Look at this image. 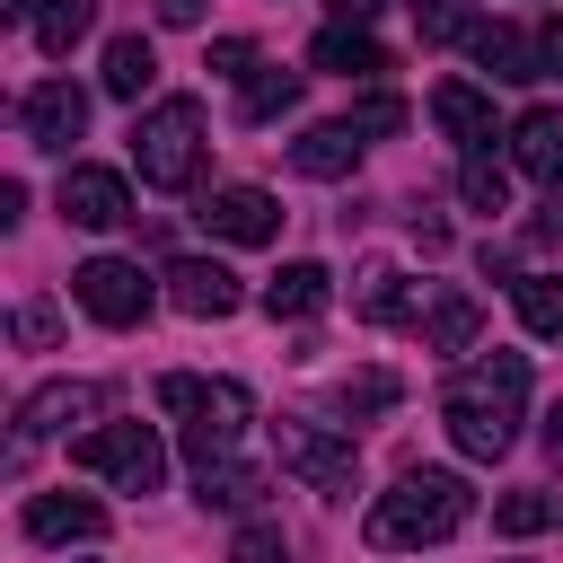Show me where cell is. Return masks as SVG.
<instances>
[{"label": "cell", "mask_w": 563, "mask_h": 563, "mask_svg": "<svg viewBox=\"0 0 563 563\" xmlns=\"http://www.w3.org/2000/svg\"><path fill=\"white\" fill-rule=\"evenodd\" d=\"M466 510H475L466 475H449V466H405V475H396V484L369 501L361 545H369V554H413V545L457 537V528H466Z\"/></svg>", "instance_id": "obj_1"}, {"label": "cell", "mask_w": 563, "mask_h": 563, "mask_svg": "<svg viewBox=\"0 0 563 563\" xmlns=\"http://www.w3.org/2000/svg\"><path fill=\"white\" fill-rule=\"evenodd\" d=\"M519 405H528V361H519V352H484V361H466V369L449 378L440 422H449V440H457L466 457L493 466V457L519 440Z\"/></svg>", "instance_id": "obj_2"}, {"label": "cell", "mask_w": 563, "mask_h": 563, "mask_svg": "<svg viewBox=\"0 0 563 563\" xmlns=\"http://www.w3.org/2000/svg\"><path fill=\"white\" fill-rule=\"evenodd\" d=\"M158 405L185 413V449H194V466H220V457L238 449L246 413H255L238 378H194V369H167V378H158Z\"/></svg>", "instance_id": "obj_3"}, {"label": "cell", "mask_w": 563, "mask_h": 563, "mask_svg": "<svg viewBox=\"0 0 563 563\" xmlns=\"http://www.w3.org/2000/svg\"><path fill=\"white\" fill-rule=\"evenodd\" d=\"M132 167H141V185L185 194V185L202 176V106H194V97H158V106L132 123Z\"/></svg>", "instance_id": "obj_4"}, {"label": "cell", "mask_w": 563, "mask_h": 563, "mask_svg": "<svg viewBox=\"0 0 563 563\" xmlns=\"http://www.w3.org/2000/svg\"><path fill=\"white\" fill-rule=\"evenodd\" d=\"M70 466H88V475H106V484H123V493H158V484H167V449H158L150 422L79 431V440H70Z\"/></svg>", "instance_id": "obj_5"}, {"label": "cell", "mask_w": 563, "mask_h": 563, "mask_svg": "<svg viewBox=\"0 0 563 563\" xmlns=\"http://www.w3.org/2000/svg\"><path fill=\"white\" fill-rule=\"evenodd\" d=\"M273 449H282V466H290L308 493H352V475H361V449H352L343 431L308 422V413H282V422H273Z\"/></svg>", "instance_id": "obj_6"}, {"label": "cell", "mask_w": 563, "mask_h": 563, "mask_svg": "<svg viewBox=\"0 0 563 563\" xmlns=\"http://www.w3.org/2000/svg\"><path fill=\"white\" fill-rule=\"evenodd\" d=\"M70 290H79V308L97 317V325H141L150 317V273L141 264H123V255H88L79 273H70Z\"/></svg>", "instance_id": "obj_7"}, {"label": "cell", "mask_w": 563, "mask_h": 563, "mask_svg": "<svg viewBox=\"0 0 563 563\" xmlns=\"http://www.w3.org/2000/svg\"><path fill=\"white\" fill-rule=\"evenodd\" d=\"M194 220H202L211 238H229V246H273V238H282V202H273L264 185H211Z\"/></svg>", "instance_id": "obj_8"}, {"label": "cell", "mask_w": 563, "mask_h": 563, "mask_svg": "<svg viewBox=\"0 0 563 563\" xmlns=\"http://www.w3.org/2000/svg\"><path fill=\"white\" fill-rule=\"evenodd\" d=\"M114 405V387H88V378H53V387H35L26 405H18V457L44 440V431H70V422H97Z\"/></svg>", "instance_id": "obj_9"}, {"label": "cell", "mask_w": 563, "mask_h": 563, "mask_svg": "<svg viewBox=\"0 0 563 563\" xmlns=\"http://www.w3.org/2000/svg\"><path fill=\"white\" fill-rule=\"evenodd\" d=\"M431 123H440V132H449L466 158H484V150L501 141V123H493V97H484V88H466V79H440V88H431Z\"/></svg>", "instance_id": "obj_10"}, {"label": "cell", "mask_w": 563, "mask_h": 563, "mask_svg": "<svg viewBox=\"0 0 563 563\" xmlns=\"http://www.w3.org/2000/svg\"><path fill=\"white\" fill-rule=\"evenodd\" d=\"M62 220H70V229H123V220H132L123 176H114V167H70V176H62Z\"/></svg>", "instance_id": "obj_11"}, {"label": "cell", "mask_w": 563, "mask_h": 563, "mask_svg": "<svg viewBox=\"0 0 563 563\" xmlns=\"http://www.w3.org/2000/svg\"><path fill=\"white\" fill-rule=\"evenodd\" d=\"M18 123H26V141H35V150H70V141H79V123H88V97H79L70 79H44V88H26Z\"/></svg>", "instance_id": "obj_12"}, {"label": "cell", "mask_w": 563, "mask_h": 563, "mask_svg": "<svg viewBox=\"0 0 563 563\" xmlns=\"http://www.w3.org/2000/svg\"><path fill=\"white\" fill-rule=\"evenodd\" d=\"M167 299H176L185 317H229V308H238V273L211 264V255H176V264H167Z\"/></svg>", "instance_id": "obj_13"}, {"label": "cell", "mask_w": 563, "mask_h": 563, "mask_svg": "<svg viewBox=\"0 0 563 563\" xmlns=\"http://www.w3.org/2000/svg\"><path fill=\"white\" fill-rule=\"evenodd\" d=\"M26 537L35 545H88V537H106V510L88 493H35L26 501Z\"/></svg>", "instance_id": "obj_14"}, {"label": "cell", "mask_w": 563, "mask_h": 563, "mask_svg": "<svg viewBox=\"0 0 563 563\" xmlns=\"http://www.w3.org/2000/svg\"><path fill=\"white\" fill-rule=\"evenodd\" d=\"M510 158L537 176V185H563V106H528L510 123Z\"/></svg>", "instance_id": "obj_15"}, {"label": "cell", "mask_w": 563, "mask_h": 563, "mask_svg": "<svg viewBox=\"0 0 563 563\" xmlns=\"http://www.w3.org/2000/svg\"><path fill=\"white\" fill-rule=\"evenodd\" d=\"M325 299H334V273H325V264H282V273L264 282V317H273V325H299V317H317Z\"/></svg>", "instance_id": "obj_16"}, {"label": "cell", "mask_w": 563, "mask_h": 563, "mask_svg": "<svg viewBox=\"0 0 563 563\" xmlns=\"http://www.w3.org/2000/svg\"><path fill=\"white\" fill-rule=\"evenodd\" d=\"M308 62H317V70H334V79H369V70H387L378 35H369V26H352V18H334V26L308 44Z\"/></svg>", "instance_id": "obj_17"}, {"label": "cell", "mask_w": 563, "mask_h": 563, "mask_svg": "<svg viewBox=\"0 0 563 563\" xmlns=\"http://www.w3.org/2000/svg\"><path fill=\"white\" fill-rule=\"evenodd\" d=\"M290 167L334 185V176H352V167H361V132H352V123H317L308 141H290Z\"/></svg>", "instance_id": "obj_18"}, {"label": "cell", "mask_w": 563, "mask_h": 563, "mask_svg": "<svg viewBox=\"0 0 563 563\" xmlns=\"http://www.w3.org/2000/svg\"><path fill=\"white\" fill-rule=\"evenodd\" d=\"M475 334H484V308H475L466 290H440V299L422 308V343H431V352H475Z\"/></svg>", "instance_id": "obj_19"}, {"label": "cell", "mask_w": 563, "mask_h": 563, "mask_svg": "<svg viewBox=\"0 0 563 563\" xmlns=\"http://www.w3.org/2000/svg\"><path fill=\"white\" fill-rule=\"evenodd\" d=\"M475 62L493 79H545V53L519 35V26H475Z\"/></svg>", "instance_id": "obj_20"}, {"label": "cell", "mask_w": 563, "mask_h": 563, "mask_svg": "<svg viewBox=\"0 0 563 563\" xmlns=\"http://www.w3.org/2000/svg\"><path fill=\"white\" fill-rule=\"evenodd\" d=\"M563 528V493H501L493 501V537H545Z\"/></svg>", "instance_id": "obj_21"}, {"label": "cell", "mask_w": 563, "mask_h": 563, "mask_svg": "<svg viewBox=\"0 0 563 563\" xmlns=\"http://www.w3.org/2000/svg\"><path fill=\"white\" fill-rule=\"evenodd\" d=\"M510 299H519V325L528 334H545V343L563 334V273H519Z\"/></svg>", "instance_id": "obj_22"}, {"label": "cell", "mask_w": 563, "mask_h": 563, "mask_svg": "<svg viewBox=\"0 0 563 563\" xmlns=\"http://www.w3.org/2000/svg\"><path fill=\"white\" fill-rule=\"evenodd\" d=\"M150 79H158V53H150L141 35H114V44H106V97H141Z\"/></svg>", "instance_id": "obj_23"}, {"label": "cell", "mask_w": 563, "mask_h": 563, "mask_svg": "<svg viewBox=\"0 0 563 563\" xmlns=\"http://www.w3.org/2000/svg\"><path fill=\"white\" fill-rule=\"evenodd\" d=\"M194 475H202V501H220V510H255V501L273 493L264 466H229V457H220V466H194Z\"/></svg>", "instance_id": "obj_24"}, {"label": "cell", "mask_w": 563, "mask_h": 563, "mask_svg": "<svg viewBox=\"0 0 563 563\" xmlns=\"http://www.w3.org/2000/svg\"><path fill=\"white\" fill-rule=\"evenodd\" d=\"M88 26H97V0H44V9H35V44H44L53 62H62Z\"/></svg>", "instance_id": "obj_25"}, {"label": "cell", "mask_w": 563, "mask_h": 563, "mask_svg": "<svg viewBox=\"0 0 563 563\" xmlns=\"http://www.w3.org/2000/svg\"><path fill=\"white\" fill-rule=\"evenodd\" d=\"M290 106H299V70H255L246 97H238V123H273V114H290Z\"/></svg>", "instance_id": "obj_26"}, {"label": "cell", "mask_w": 563, "mask_h": 563, "mask_svg": "<svg viewBox=\"0 0 563 563\" xmlns=\"http://www.w3.org/2000/svg\"><path fill=\"white\" fill-rule=\"evenodd\" d=\"M352 308H361L369 325H405V317H413V308H405V282H396V264H369V273H361V299H352Z\"/></svg>", "instance_id": "obj_27"}, {"label": "cell", "mask_w": 563, "mask_h": 563, "mask_svg": "<svg viewBox=\"0 0 563 563\" xmlns=\"http://www.w3.org/2000/svg\"><path fill=\"white\" fill-rule=\"evenodd\" d=\"M405 387H396V369H352L343 387H334V413H387Z\"/></svg>", "instance_id": "obj_28"}, {"label": "cell", "mask_w": 563, "mask_h": 563, "mask_svg": "<svg viewBox=\"0 0 563 563\" xmlns=\"http://www.w3.org/2000/svg\"><path fill=\"white\" fill-rule=\"evenodd\" d=\"M457 194H466V211H510V176H501V158H493V150H484V158H466Z\"/></svg>", "instance_id": "obj_29"}, {"label": "cell", "mask_w": 563, "mask_h": 563, "mask_svg": "<svg viewBox=\"0 0 563 563\" xmlns=\"http://www.w3.org/2000/svg\"><path fill=\"white\" fill-rule=\"evenodd\" d=\"M413 26H422V44H457V35H475V0H413Z\"/></svg>", "instance_id": "obj_30"}, {"label": "cell", "mask_w": 563, "mask_h": 563, "mask_svg": "<svg viewBox=\"0 0 563 563\" xmlns=\"http://www.w3.org/2000/svg\"><path fill=\"white\" fill-rule=\"evenodd\" d=\"M343 123H352L361 141H378V132H405V97H361Z\"/></svg>", "instance_id": "obj_31"}, {"label": "cell", "mask_w": 563, "mask_h": 563, "mask_svg": "<svg viewBox=\"0 0 563 563\" xmlns=\"http://www.w3.org/2000/svg\"><path fill=\"white\" fill-rule=\"evenodd\" d=\"M229 563H282V528H273V519H255V528L229 545Z\"/></svg>", "instance_id": "obj_32"}, {"label": "cell", "mask_w": 563, "mask_h": 563, "mask_svg": "<svg viewBox=\"0 0 563 563\" xmlns=\"http://www.w3.org/2000/svg\"><path fill=\"white\" fill-rule=\"evenodd\" d=\"M53 334H62V317H53V299H26V308H18V343H35V352H44Z\"/></svg>", "instance_id": "obj_33"}, {"label": "cell", "mask_w": 563, "mask_h": 563, "mask_svg": "<svg viewBox=\"0 0 563 563\" xmlns=\"http://www.w3.org/2000/svg\"><path fill=\"white\" fill-rule=\"evenodd\" d=\"M211 70H220V79H246V70H255V44H246V35H220V44H211Z\"/></svg>", "instance_id": "obj_34"}, {"label": "cell", "mask_w": 563, "mask_h": 563, "mask_svg": "<svg viewBox=\"0 0 563 563\" xmlns=\"http://www.w3.org/2000/svg\"><path fill=\"white\" fill-rule=\"evenodd\" d=\"M528 238H537V246H563V185H554V202L528 220Z\"/></svg>", "instance_id": "obj_35"}, {"label": "cell", "mask_w": 563, "mask_h": 563, "mask_svg": "<svg viewBox=\"0 0 563 563\" xmlns=\"http://www.w3.org/2000/svg\"><path fill=\"white\" fill-rule=\"evenodd\" d=\"M158 9V26H202V0H150Z\"/></svg>", "instance_id": "obj_36"}, {"label": "cell", "mask_w": 563, "mask_h": 563, "mask_svg": "<svg viewBox=\"0 0 563 563\" xmlns=\"http://www.w3.org/2000/svg\"><path fill=\"white\" fill-rule=\"evenodd\" d=\"M537 440H545V457H554V466H563V396H554V405H545V422H537Z\"/></svg>", "instance_id": "obj_37"}, {"label": "cell", "mask_w": 563, "mask_h": 563, "mask_svg": "<svg viewBox=\"0 0 563 563\" xmlns=\"http://www.w3.org/2000/svg\"><path fill=\"white\" fill-rule=\"evenodd\" d=\"M537 53H545V79H563V18H554V26L537 35Z\"/></svg>", "instance_id": "obj_38"}, {"label": "cell", "mask_w": 563, "mask_h": 563, "mask_svg": "<svg viewBox=\"0 0 563 563\" xmlns=\"http://www.w3.org/2000/svg\"><path fill=\"white\" fill-rule=\"evenodd\" d=\"M325 9H334V18H352V26H361V18H369V9H378V0H325Z\"/></svg>", "instance_id": "obj_39"}, {"label": "cell", "mask_w": 563, "mask_h": 563, "mask_svg": "<svg viewBox=\"0 0 563 563\" xmlns=\"http://www.w3.org/2000/svg\"><path fill=\"white\" fill-rule=\"evenodd\" d=\"M26 9H44V0H0V18H26Z\"/></svg>", "instance_id": "obj_40"}]
</instances>
